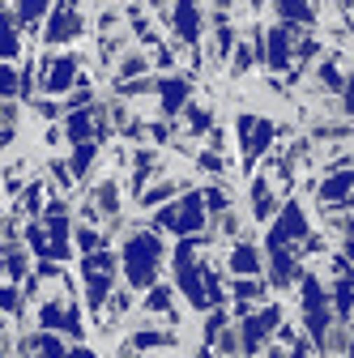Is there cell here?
<instances>
[{
	"label": "cell",
	"mask_w": 354,
	"mask_h": 358,
	"mask_svg": "<svg viewBox=\"0 0 354 358\" xmlns=\"http://www.w3.org/2000/svg\"><path fill=\"white\" fill-rule=\"evenodd\" d=\"M167 252H171V243H167L158 231H150V227H128V235L120 239V252H115L124 290L146 294L150 286H158V282H162Z\"/></svg>",
	"instance_id": "1"
},
{
	"label": "cell",
	"mask_w": 354,
	"mask_h": 358,
	"mask_svg": "<svg viewBox=\"0 0 354 358\" xmlns=\"http://www.w3.org/2000/svg\"><path fill=\"white\" fill-rule=\"evenodd\" d=\"M205 222H209V213H205L201 188H188V192H180L175 201H167L162 209L150 213V231H158L162 239L167 235H175V239H201Z\"/></svg>",
	"instance_id": "2"
},
{
	"label": "cell",
	"mask_w": 354,
	"mask_h": 358,
	"mask_svg": "<svg viewBox=\"0 0 354 358\" xmlns=\"http://www.w3.org/2000/svg\"><path fill=\"white\" fill-rule=\"evenodd\" d=\"M34 77H38V90L48 99H56V103L69 94V90L90 85L85 56H77V52H43V56H34Z\"/></svg>",
	"instance_id": "3"
},
{
	"label": "cell",
	"mask_w": 354,
	"mask_h": 358,
	"mask_svg": "<svg viewBox=\"0 0 354 358\" xmlns=\"http://www.w3.org/2000/svg\"><path fill=\"white\" fill-rule=\"evenodd\" d=\"M85 30H90V13L81 5H52L38 26V43L43 52H73L85 38Z\"/></svg>",
	"instance_id": "4"
},
{
	"label": "cell",
	"mask_w": 354,
	"mask_h": 358,
	"mask_svg": "<svg viewBox=\"0 0 354 358\" xmlns=\"http://www.w3.org/2000/svg\"><path fill=\"white\" fill-rule=\"evenodd\" d=\"M286 324V307L278 303V299H269V303H260L252 316H243L239 324H235V337H239V358H252V354H260L264 345L274 341V333Z\"/></svg>",
	"instance_id": "5"
},
{
	"label": "cell",
	"mask_w": 354,
	"mask_h": 358,
	"mask_svg": "<svg viewBox=\"0 0 354 358\" xmlns=\"http://www.w3.org/2000/svg\"><path fill=\"white\" fill-rule=\"evenodd\" d=\"M278 124L269 115H256V111H239L235 115V137H239V154H243V166L252 171L264 154H269V145L278 141Z\"/></svg>",
	"instance_id": "6"
},
{
	"label": "cell",
	"mask_w": 354,
	"mask_h": 358,
	"mask_svg": "<svg viewBox=\"0 0 354 358\" xmlns=\"http://www.w3.org/2000/svg\"><path fill=\"white\" fill-rule=\"evenodd\" d=\"M158 115L162 120H175L188 103H192V94H197V77L188 73V69H175V73H167V77H158Z\"/></svg>",
	"instance_id": "7"
},
{
	"label": "cell",
	"mask_w": 354,
	"mask_h": 358,
	"mask_svg": "<svg viewBox=\"0 0 354 358\" xmlns=\"http://www.w3.org/2000/svg\"><path fill=\"white\" fill-rule=\"evenodd\" d=\"M282 192L274 188V179L269 175H252V184H248V217L256 222V227H269V222L278 217V209H282Z\"/></svg>",
	"instance_id": "8"
},
{
	"label": "cell",
	"mask_w": 354,
	"mask_h": 358,
	"mask_svg": "<svg viewBox=\"0 0 354 358\" xmlns=\"http://www.w3.org/2000/svg\"><path fill=\"white\" fill-rule=\"evenodd\" d=\"M260 273H264L260 243L256 239H235L227 248V282H248V278H260Z\"/></svg>",
	"instance_id": "9"
},
{
	"label": "cell",
	"mask_w": 354,
	"mask_h": 358,
	"mask_svg": "<svg viewBox=\"0 0 354 358\" xmlns=\"http://www.w3.org/2000/svg\"><path fill=\"white\" fill-rule=\"evenodd\" d=\"M137 316H141L146 324H158V329H167V320H171V324H180V307H175V290H171V282H158V286L146 290Z\"/></svg>",
	"instance_id": "10"
},
{
	"label": "cell",
	"mask_w": 354,
	"mask_h": 358,
	"mask_svg": "<svg viewBox=\"0 0 354 358\" xmlns=\"http://www.w3.org/2000/svg\"><path fill=\"white\" fill-rule=\"evenodd\" d=\"M124 345L132 350V354H158V350H175L180 345V337H175L171 329H158V324H137L128 337H124Z\"/></svg>",
	"instance_id": "11"
},
{
	"label": "cell",
	"mask_w": 354,
	"mask_h": 358,
	"mask_svg": "<svg viewBox=\"0 0 354 358\" xmlns=\"http://www.w3.org/2000/svg\"><path fill=\"white\" fill-rule=\"evenodd\" d=\"M320 17H325V13H320L316 5H299V0H282V5L269 9V22L290 26V30H316Z\"/></svg>",
	"instance_id": "12"
},
{
	"label": "cell",
	"mask_w": 354,
	"mask_h": 358,
	"mask_svg": "<svg viewBox=\"0 0 354 358\" xmlns=\"http://www.w3.org/2000/svg\"><path fill=\"white\" fill-rule=\"evenodd\" d=\"M43 201H48V184H43V179H30V184L13 196V217L17 222H38Z\"/></svg>",
	"instance_id": "13"
},
{
	"label": "cell",
	"mask_w": 354,
	"mask_h": 358,
	"mask_svg": "<svg viewBox=\"0 0 354 358\" xmlns=\"http://www.w3.org/2000/svg\"><path fill=\"white\" fill-rule=\"evenodd\" d=\"M103 158V145H73V158L64 162L69 175H73V184H90V166Z\"/></svg>",
	"instance_id": "14"
},
{
	"label": "cell",
	"mask_w": 354,
	"mask_h": 358,
	"mask_svg": "<svg viewBox=\"0 0 354 358\" xmlns=\"http://www.w3.org/2000/svg\"><path fill=\"white\" fill-rule=\"evenodd\" d=\"M137 77H154V69H150V56H146V52H124V56L115 60V85H124V81H137Z\"/></svg>",
	"instance_id": "15"
},
{
	"label": "cell",
	"mask_w": 354,
	"mask_h": 358,
	"mask_svg": "<svg viewBox=\"0 0 354 358\" xmlns=\"http://www.w3.org/2000/svg\"><path fill=\"white\" fill-rule=\"evenodd\" d=\"M69 243H73V252H81V256H90V252H103V248H111V243H107V235H103L99 227H85V222H77V227H73Z\"/></svg>",
	"instance_id": "16"
},
{
	"label": "cell",
	"mask_w": 354,
	"mask_h": 358,
	"mask_svg": "<svg viewBox=\"0 0 354 358\" xmlns=\"http://www.w3.org/2000/svg\"><path fill=\"white\" fill-rule=\"evenodd\" d=\"M180 115H184L188 137H205V132L213 128V107H209V103H197V99H192V103H188Z\"/></svg>",
	"instance_id": "17"
},
{
	"label": "cell",
	"mask_w": 354,
	"mask_h": 358,
	"mask_svg": "<svg viewBox=\"0 0 354 358\" xmlns=\"http://www.w3.org/2000/svg\"><path fill=\"white\" fill-rule=\"evenodd\" d=\"M0 316H5V320H22L26 316L22 286H0Z\"/></svg>",
	"instance_id": "18"
},
{
	"label": "cell",
	"mask_w": 354,
	"mask_h": 358,
	"mask_svg": "<svg viewBox=\"0 0 354 358\" xmlns=\"http://www.w3.org/2000/svg\"><path fill=\"white\" fill-rule=\"evenodd\" d=\"M30 115L48 120V124H60V120H64V107H60L56 99H30Z\"/></svg>",
	"instance_id": "19"
},
{
	"label": "cell",
	"mask_w": 354,
	"mask_h": 358,
	"mask_svg": "<svg viewBox=\"0 0 354 358\" xmlns=\"http://www.w3.org/2000/svg\"><path fill=\"white\" fill-rule=\"evenodd\" d=\"M0 103H17V69L0 64Z\"/></svg>",
	"instance_id": "20"
},
{
	"label": "cell",
	"mask_w": 354,
	"mask_h": 358,
	"mask_svg": "<svg viewBox=\"0 0 354 358\" xmlns=\"http://www.w3.org/2000/svg\"><path fill=\"white\" fill-rule=\"evenodd\" d=\"M0 128H5L9 137H17V128H22V107L17 103H0Z\"/></svg>",
	"instance_id": "21"
},
{
	"label": "cell",
	"mask_w": 354,
	"mask_h": 358,
	"mask_svg": "<svg viewBox=\"0 0 354 358\" xmlns=\"http://www.w3.org/2000/svg\"><path fill=\"white\" fill-rule=\"evenodd\" d=\"M64 358H103V354H99V345L77 341V345H69V354H64Z\"/></svg>",
	"instance_id": "22"
},
{
	"label": "cell",
	"mask_w": 354,
	"mask_h": 358,
	"mask_svg": "<svg viewBox=\"0 0 354 358\" xmlns=\"http://www.w3.org/2000/svg\"><path fill=\"white\" fill-rule=\"evenodd\" d=\"M264 358H290V350H286V345H278V341H269V350H264Z\"/></svg>",
	"instance_id": "23"
},
{
	"label": "cell",
	"mask_w": 354,
	"mask_h": 358,
	"mask_svg": "<svg viewBox=\"0 0 354 358\" xmlns=\"http://www.w3.org/2000/svg\"><path fill=\"white\" fill-rule=\"evenodd\" d=\"M9 141H17V137H9V132H5V128H0V154H5V150H9Z\"/></svg>",
	"instance_id": "24"
},
{
	"label": "cell",
	"mask_w": 354,
	"mask_h": 358,
	"mask_svg": "<svg viewBox=\"0 0 354 358\" xmlns=\"http://www.w3.org/2000/svg\"><path fill=\"white\" fill-rule=\"evenodd\" d=\"M115 358H141V354H132L128 345H120V354H115Z\"/></svg>",
	"instance_id": "25"
},
{
	"label": "cell",
	"mask_w": 354,
	"mask_h": 358,
	"mask_svg": "<svg viewBox=\"0 0 354 358\" xmlns=\"http://www.w3.org/2000/svg\"><path fill=\"white\" fill-rule=\"evenodd\" d=\"M0 278H5V248H0Z\"/></svg>",
	"instance_id": "26"
},
{
	"label": "cell",
	"mask_w": 354,
	"mask_h": 358,
	"mask_svg": "<svg viewBox=\"0 0 354 358\" xmlns=\"http://www.w3.org/2000/svg\"><path fill=\"white\" fill-rule=\"evenodd\" d=\"M30 358H34V354H30Z\"/></svg>",
	"instance_id": "27"
}]
</instances>
